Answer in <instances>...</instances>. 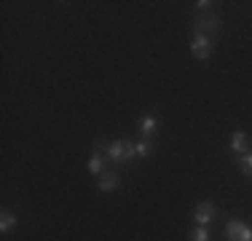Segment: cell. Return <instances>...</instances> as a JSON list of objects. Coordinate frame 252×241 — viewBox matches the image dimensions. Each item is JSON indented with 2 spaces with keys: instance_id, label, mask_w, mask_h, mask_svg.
<instances>
[{
  "instance_id": "cell-9",
  "label": "cell",
  "mask_w": 252,
  "mask_h": 241,
  "mask_svg": "<svg viewBox=\"0 0 252 241\" xmlns=\"http://www.w3.org/2000/svg\"><path fill=\"white\" fill-rule=\"evenodd\" d=\"M105 166H107V158H102L99 153H94L92 158H89V172L97 174V177H99V174H105Z\"/></svg>"
},
{
  "instance_id": "cell-4",
  "label": "cell",
  "mask_w": 252,
  "mask_h": 241,
  "mask_svg": "<svg viewBox=\"0 0 252 241\" xmlns=\"http://www.w3.org/2000/svg\"><path fill=\"white\" fill-rule=\"evenodd\" d=\"M193 220H196V225H204V228H207L209 222L215 220V207H212L209 201L199 204V207H196V212H193Z\"/></svg>"
},
{
  "instance_id": "cell-7",
  "label": "cell",
  "mask_w": 252,
  "mask_h": 241,
  "mask_svg": "<svg viewBox=\"0 0 252 241\" xmlns=\"http://www.w3.org/2000/svg\"><path fill=\"white\" fill-rule=\"evenodd\" d=\"M156 126H158V120H156V116H142L140 120H137V129H140L142 140H148V137L156 131Z\"/></svg>"
},
{
  "instance_id": "cell-5",
  "label": "cell",
  "mask_w": 252,
  "mask_h": 241,
  "mask_svg": "<svg viewBox=\"0 0 252 241\" xmlns=\"http://www.w3.org/2000/svg\"><path fill=\"white\" fill-rule=\"evenodd\" d=\"M118 182H121V177H118L116 172H105V174H99L97 188H99L102 193H107V190H116V188H118Z\"/></svg>"
},
{
  "instance_id": "cell-14",
  "label": "cell",
  "mask_w": 252,
  "mask_h": 241,
  "mask_svg": "<svg viewBox=\"0 0 252 241\" xmlns=\"http://www.w3.org/2000/svg\"><path fill=\"white\" fill-rule=\"evenodd\" d=\"M236 241H252V225L244 228V231L239 233V239H236Z\"/></svg>"
},
{
  "instance_id": "cell-1",
  "label": "cell",
  "mask_w": 252,
  "mask_h": 241,
  "mask_svg": "<svg viewBox=\"0 0 252 241\" xmlns=\"http://www.w3.org/2000/svg\"><path fill=\"white\" fill-rule=\"evenodd\" d=\"M94 153H105L107 161H113V164H126V161L137 158L134 142H129V140H113L110 145L94 142Z\"/></svg>"
},
{
  "instance_id": "cell-6",
  "label": "cell",
  "mask_w": 252,
  "mask_h": 241,
  "mask_svg": "<svg viewBox=\"0 0 252 241\" xmlns=\"http://www.w3.org/2000/svg\"><path fill=\"white\" fill-rule=\"evenodd\" d=\"M231 153H236V155L247 153V134H244L242 129H236L231 134Z\"/></svg>"
},
{
  "instance_id": "cell-8",
  "label": "cell",
  "mask_w": 252,
  "mask_h": 241,
  "mask_svg": "<svg viewBox=\"0 0 252 241\" xmlns=\"http://www.w3.org/2000/svg\"><path fill=\"white\" fill-rule=\"evenodd\" d=\"M16 225H19V217L14 212H8V209H3V212H0V231L8 233L11 228H16Z\"/></svg>"
},
{
  "instance_id": "cell-10",
  "label": "cell",
  "mask_w": 252,
  "mask_h": 241,
  "mask_svg": "<svg viewBox=\"0 0 252 241\" xmlns=\"http://www.w3.org/2000/svg\"><path fill=\"white\" fill-rule=\"evenodd\" d=\"M244 228H247V222H242V220H231V222L225 225V236H228V241H236V239H239V233H242Z\"/></svg>"
},
{
  "instance_id": "cell-3",
  "label": "cell",
  "mask_w": 252,
  "mask_h": 241,
  "mask_svg": "<svg viewBox=\"0 0 252 241\" xmlns=\"http://www.w3.org/2000/svg\"><path fill=\"white\" fill-rule=\"evenodd\" d=\"M190 54H193L196 59L212 57V40H209V35H193V40H190Z\"/></svg>"
},
{
  "instance_id": "cell-12",
  "label": "cell",
  "mask_w": 252,
  "mask_h": 241,
  "mask_svg": "<svg viewBox=\"0 0 252 241\" xmlns=\"http://www.w3.org/2000/svg\"><path fill=\"white\" fill-rule=\"evenodd\" d=\"M239 169H242L247 177H252V153H250V150L244 155H239Z\"/></svg>"
},
{
  "instance_id": "cell-2",
  "label": "cell",
  "mask_w": 252,
  "mask_h": 241,
  "mask_svg": "<svg viewBox=\"0 0 252 241\" xmlns=\"http://www.w3.org/2000/svg\"><path fill=\"white\" fill-rule=\"evenodd\" d=\"M220 16L218 14H199L193 22H190V30H193L196 35H204V32H218L220 30Z\"/></svg>"
},
{
  "instance_id": "cell-13",
  "label": "cell",
  "mask_w": 252,
  "mask_h": 241,
  "mask_svg": "<svg viewBox=\"0 0 252 241\" xmlns=\"http://www.w3.org/2000/svg\"><path fill=\"white\" fill-rule=\"evenodd\" d=\"M188 239L190 241H209V231L204 225H199V228H193V231L188 233Z\"/></svg>"
},
{
  "instance_id": "cell-15",
  "label": "cell",
  "mask_w": 252,
  "mask_h": 241,
  "mask_svg": "<svg viewBox=\"0 0 252 241\" xmlns=\"http://www.w3.org/2000/svg\"><path fill=\"white\" fill-rule=\"evenodd\" d=\"M196 5H199V8L204 11V14H207V11H209V5H212V3H209V0H199Z\"/></svg>"
},
{
  "instance_id": "cell-11",
  "label": "cell",
  "mask_w": 252,
  "mask_h": 241,
  "mask_svg": "<svg viewBox=\"0 0 252 241\" xmlns=\"http://www.w3.org/2000/svg\"><path fill=\"white\" fill-rule=\"evenodd\" d=\"M134 153H137V158H148V155L153 153L151 140H140V142H134Z\"/></svg>"
}]
</instances>
